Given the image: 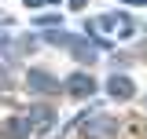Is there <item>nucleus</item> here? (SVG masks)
<instances>
[{"mask_svg": "<svg viewBox=\"0 0 147 139\" xmlns=\"http://www.w3.org/2000/svg\"><path fill=\"white\" fill-rule=\"evenodd\" d=\"M81 132H85V139H118V121L107 117V114H96V117L85 121Z\"/></svg>", "mask_w": 147, "mask_h": 139, "instance_id": "nucleus-1", "label": "nucleus"}, {"mask_svg": "<svg viewBox=\"0 0 147 139\" xmlns=\"http://www.w3.org/2000/svg\"><path fill=\"white\" fill-rule=\"evenodd\" d=\"M63 88L70 92L74 99H92V92H96V81H92V73L77 70V73H70V77L63 81Z\"/></svg>", "mask_w": 147, "mask_h": 139, "instance_id": "nucleus-2", "label": "nucleus"}, {"mask_svg": "<svg viewBox=\"0 0 147 139\" xmlns=\"http://www.w3.org/2000/svg\"><path fill=\"white\" fill-rule=\"evenodd\" d=\"M26 84H30V92H37V95H55V92H59V81H55L52 73H44V70H30V73H26Z\"/></svg>", "mask_w": 147, "mask_h": 139, "instance_id": "nucleus-3", "label": "nucleus"}, {"mask_svg": "<svg viewBox=\"0 0 147 139\" xmlns=\"http://www.w3.org/2000/svg\"><path fill=\"white\" fill-rule=\"evenodd\" d=\"M26 121H30V128H33L37 136H44V132L55 124V114H52V106H30Z\"/></svg>", "mask_w": 147, "mask_h": 139, "instance_id": "nucleus-4", "label": "nucleus"}, {"mask_svg": "<svg viewBox=\"0 0 147 139\" xmlns=\"http://www.w3.org/2000/svg\"><path fill=\"white\" fill-rule=\"evenodd\" d=\"M107 92H110V99H132V95H136V84L129 81L125 73H114L107 81Z\"/></svg>", "mask_w": 147, "mask_h": 139, "instance_id": "nucleus-5", "label": "nucleus"}, {"mask_svg": "<svg viewBox=\"0 0 147 139\" xmlns=\"http://www.w3.org/2000/svg\"><path fill=\"white\" fill-rule=\"evenodd\" d=\"M66 48L74 51V59H77V62H96V55H99L92 44H85L81 37H74V33H70V40H66Z\"/></svg>", "mask_w": 147, "mask_h": 139, "instance_id": "nucleus-6", "label": "nucleus"}, {"mask_svg": "<svg viewBox=\"0 0 147 139\" xmlns=\"http://www.w3.org/2000/svg\"><path fill=\"white\" fill-rule=\"evenodd\" d=\"M30 132H33V128H30L26 117H11V121L4 124V136H7V139H26Z\"/></svg>", "mask_w": 147, "mask_h": 139, "instance_id": "nucleus-7", "label": "nucleus"}, {"mask_svg": "<svg viewBox=\"0 0 147 139\" xmlns=\"http://www.w3.org/2000/svg\"><path fill=\"white\" fill-rule=\"evenodd\" d=\"M99 26L118 29V33H132V22H129V15H107V18H99Z\"/></svg>", "mask_w": 147, "mask_h": 139, "instance_id": "nucleus-8", "label": "nucleus"}, {"mask_svg": "<svg viewBox=\"0 0 147 139\" xmlns=\"http://www.w3.org/2000/svg\"><path fill=\"white\" fill-rule=\"evenodd\" d=\"M40 4H44V0H26V7H40Z\"/></svg>", "mask_w": 147, "mask_h": 139, "instance_id": "nucleus-9", "label": "nucleus"}, {"mask_svg": "<svg viewBox=\"0 0 147 139\" xmlns=\"http://www.w3.org/2000/svg\"><path fill=\"white\" fill-rule=\"evenodd\" d=\"M121 4H132V7H136V4H147V0H121Z\"/></svg>", "mask_w": 147, "mask_h": 139, "instance_id": "nucleus-10", "label": "nucleus"}, {"mask_svg": "<svg viewBox=\"0 0 147 139\" xmlns=\"http://www.w3.org/2000/svg\"><path fill=\"white\" fill-rule=\"evenodd\" d=\"M70 4H74V7H85V0H70Z\"/></svg>", "mask_w": 147, "mask_h": 139, "instance_id": "nucleus-11", "label": "nucleus"}, {"mask_svg": "<svg viewBox=\"0 0 147 139\" xmlns=\"http://www.w3.org/2000/svg\"><path fill=\"white\" fill-rule=\"evenodd\" d=\"M52 4H59V0H52Z\"/></svg>", "mask_w": 147, "mask_h": 139, "instance_id": "nucleus-12", "label": "nucleus"}, {"mask_svg": "<svg viewBox=\"0 0 147 139\" xmlns=\"http://www.w3.org/2000/svg\"><path fill=\"white\" fill-rule=\"evenodd\" d=\"M144 136H147V128H144Z\"/></svg>", "mask_w": 147, "mask_h": 139, "instance_id": "nucleus-13", "label": "nucleus"}, {"mask_svg": "<svg viewBox=\"0 0 147 139\" xmlns=\"http://www.w3.org/2000/svg\"><path fill=\"white\" fill-rule=\"evenodd\" d=\"M144 103H147V99H144Z\"/></svg>", "mask_w": 147, "mask_h": 139, "instance_id": "nucleus-14", "label": "nucleus"}]
</instances>
